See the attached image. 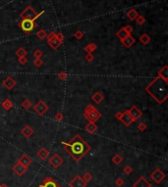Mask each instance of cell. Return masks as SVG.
Masks as SVG:
<instances>
[{
    "label": "cell",
    "instance_id": "obj_1",
    "mask_svg": "<svg viewBox=\"0 0 168 187\" xmlns=\"http://www.w3.org/2000/svg\"><path fill=\"white\" fill-rule=\"evenodd\" d=\"M62 146L64 151L67 152L75 162H80L91 149V145L80 134H76L67 143L62 142Z\"/></svg>",
    "mask_w": 168,
    "mask_h": 187
},
{
    "label": "cell",
    "instance_id": "obj_2",
    "mask_svg": "<svg viewBox=\"0 0 168 187\" xmlns=\"http://www.w3.org/2000/svg\"><path fill=\"white\" fill-rule=\"evenodd\" d=\"M168 80L156 77L145 87V91L158 104H163L168 98Z\"/></svg>",
    "mask_w": 168,
    "mask_h": 187
},
{
    "label": "cell",
    "instance_id": "obj_3",
    "mask_svg": "<svg viewBox=\"0 0 168 187\" xmlns=\"http://www.w3.org/2000/svg\"><path fill=\"white\" fill-rule=\"evenodd\" d=\"M44 13V11H41L40 13H38V12L34 10L32 6H27L23 11L20 14V17L22 18V20L26 19V20H32V21H36V19L39 18Z\"/></svg>",
    "mask_w": 168,
    "mask_h": 187
},
{
    "label": "cell",
    "instance_id": "obj_4",
    "mask_svg": "<svg viewBox=\"0 0 168 187\" xmlns=\"http://www.w3.org/2000/svg\"><path fill=\"white\" fill-rule=\"evenodd\" d=\"M19 28L22 29L26 34H29L34 29L36 28V21H32V20H22L19 23Z\"/></svg>",
    "mask_w": 168,
    "mask_h": 187
},
{
    "label": "cell",
    "instance_id": "obj_5",
    "mask_svg": "<svg viewBox=\"0 0 168 187\" xmlns=\"http://www.w3.org/2000/svg\"><path fill=\"white\" fill-rule=\"evenodd\" d=\"M149 177H150V179H152V180L154 181V183L160 184L165 179V177H166V174H165L160 169L157 168V169H155L154 171L149 174Z\"/></svg>",
    "mask_w": 168,
    "mask_h": 187
},
{
    "label": "cell",
    "instance_id": "obj_6",
    "mask_svg": "<svg viewBox=\"0 0 168 187\" xmlns=\"http://www.w3.org/2000/svg\"><path fill=\"white\" fill-rule=\"evenodd\" d=\"M48 163H49V165H50L51 167H52V168L58 169V168H60V167H61V165H63L64 160L62 159V157H61L60 155L55 153V154H53L50 158H49Z\"/></svg>",
    "mask_w": 168,
    "mask_h": 187
},
{
    "label": "cell",
    "instance_id": "obj_7",
    "mask_svg": "<svg viewBox=\"0 0 168 187\" xmlns=\"http://www.w3.org/2000/svg\"><path fill=\"white\" fill-rule=\"evenodd\" d=\"M48 109H49L48 105L46 104L44 101H43V100L38 101V102L34 106V112H36V114H38L39 116H43L44 114H46V113H47V111H48Z\"/></svg>",
    "mask_w": 168,
    "mask_h": 187
},
{
    "label": "cell",
    "instance_id": "obj_8",
    "mask_svg": "<svg viewBox=\"0 0 168 187\" xmlns=\"http://www.w3.org/2000/svg\"><path fill=\"white\" fill-rule=\"evenodd\" d=\"M84 117L86 120H88V122H95L96 120H98L101 118V113L97 109H95L93 112L88 113V114L84 113Z\"/></svg>",
    "mask_w": 168,
    "mask_h": 187
},
{
    "label": "cell",
    "instance_id": "obj_9",
    "mask_svg": "<svg viewBox=\"0 0 168 187\" xmlns=\"http://www.w3.org/2000/svg\"><path fill=\"white\" fill-rule=\"evenodd\" d=\"M86 183L81 175H76L72 180L69 182V186L70 187H86Z\"/></svg>",
    "mask_w": 168,
    "mask_h": 187
},
{
    "label": "cell",
    "instance_id": "obj_10",
    "mask_svg": "<svg viewBox=\"0 0 168 187\" xmlns=\"http://www.w3.org/2000/svg\"><path fill=\"white\" fill-rule=\"evenodd\" d=\"M12 171H13V173H15L17 176H23L28 171V168L17 162V164L14 165L13 168H12Z\"/></svg>",
    "mask_w": 168,
    "mask_h": 187
},
{
    "label": "cell",
    "instance_id": "obj_11",
    "mask_svg": "<svg viewBox=\"0 0 168 187\" xmlns=\"http://www.w3.org/2000/svg\"><path fill=\"white\" fill-rule=\"evenodd\" d=\"M128 113H129V115L131 116V118H132L134 122H137V120H139L143 115L142 111H141L137 106H132V107L128 110Z\"/></svg>",
    "mask_w": 168,
    "mask_h": 187
},
{
    "label": "cell",
    "instance_id": "obj_12",
    "mask_svg": "<svg viewBox=\"0 0 168 187\" xmlns=\"http://www.w3.org/2000/svg\"><path fill=\"white\" fill-rule=\"evenodd\" d=\"M2 84H3V86L6 88L7 90H12L15 86H16L17 82H16V80H14V78H12V77H7V78L3 80Z\"/></svg>",
    "mask_w": 168,
    "mask_h": 187
},
{
    "label": "cell",
    "instance_id": "obj_13",
    "mask_svg": "<svg viewBox=\"0 0 168 187\" xmlns=\"http://www.w3.org/2000/svg\"><path fill=\"white\" fill-rule=\"evenodd\" d=\"M133 187H152V183H150L145 176H141V177H139V179L133 184Z\"/></svg>",
    "mask_w": 168,
    "mask_h": 187
},
{
    "label": "cell",
    "instance_id": "obj_14",
    "mask_svg": "<svg viewBox=\"0 0 168 187\" xmlns=\"http://www.w3.org/2000/svg\"><path fill=\"white\" fill-rule=\"evenodd\" d=\"M39 187H60V185L52 177H45Z\"/></svg>",
    "mask_w": 168,
    "mask_h": 187
},
{
    "label": "cell",
    "instance_id": "obj_15",
    "mask_svg": "<svg viewBox=\"0 0 168 187\" xmlns=\"http://www.w3.org/2000/svg\"><path fill=\"white\" fill-rule=\"evenodd\" d=\"M120 122H122L125 126H129V125L132 124V122H134V120H133L131 116L129 115V113H128V110L123 112V115H122V118H121Z\"/></svg>",
    "mask_w": 168,
    "mask_h": 187
},
{
    "label": "cell",
    "instance_id": "obj_16",
    "mask_svg": "<svg viewBox=\"0 0 168 187\" xmlns=\"http://www.w3.org/2000/svg\"><path fill=\"white\" fill-rule=\"evenodd\" d=\"M36 156L38 157V159H40L41 161H45L47 160L49 157V151L45 147H41V148L38 149V151L36 152Z\"/></svg>",
    "mask_w": 168,
    "mask_h": 187
},
{
    "label": "cell",
    "instance_id": "obj_17",
    "mask_svg": "<svg viewBox=\"0 0 168 187\" xmlns=\"http://www.w3.org/2000/svg\"><path fill=\"white\" fill-rule=\"evenodd\" d=\"M21 133L24 137H26V138H29V137H32V135L34 134V129L31 125L27 124L21 129Z\"/></svg>",
    "mask_w": 168,
    "mask_h": 187
},
{
    "label": "cell",
    "instance_id": "obj_18",
    "mask_svg": "<svg viewBox=\"0 0 168 187\" xmlns=\"http://www.w3.org/2000/svg\"><path fill=\"white\" fill-rule=\"evenodd\" d=\"M135 42H136V39H135V37H133L131 34H129L127 37H125L124 39H122V40H121V43H122L126 48L132 47V45Z\"/></svg>",
    "mask_w": 168,
    "mask_h": 187
},
{
    "label": "cell",
    "instance_id": "obj_19",
    "mask_svg": "<svg viewBox=\"0 0 168 187\" xmlns=\"http://www.w3.org/2000/svg\"><path fill=\"white\" fill-rule=\"evenodd\" d=\"M18 163H20L21 165H23V166H25V167H27V168H28L29 165L33 163V160L29 158L28 155L24 154V155H22V156L18 159Z\"/></svg>",
    "mask_w": 168,
    "mask_h": 187
},
{
    "label": "cell",
    "instance_id": "obj_20",
    "mask_svg": "<svg viewBox=\"0 0 168 187\" xmlns=\"http://www.w3.org/2000/svg\"><path fill=\"white\" fill-rule=\"evenodd\" d=\"M63 42H61V41H59L57 38L53 37V38H50V39H47V44L49 46H50L51 48L53 49V50H57V49L60 47L61 45H62Z\"/></svg>",
    "mask_w": 168,
    "mask_h": 187
},
{
    "label": "cell",
    "instance_id": "obj_21",
    "mask_svg": "<svg viewBox=\"0 0 168 187\" xmlns=\"http://www.w3.org/2000/svg\"><path fill=\"white\" fill-rule=\"evenodd\" d=\"M103 99H104V96H103L102 93L99 92V91L93 93V96H91V100H93L95 104H100V103L103 101Z\"/></svg>",
    "mask_w": 168,
    "mask_h": 187
},
{
    "label": "cell",
    "instance_id": "obj_22",
    "mask_svg": "<svg viewBox=\"0 0 168 187\" xmlns=\"http://www.w3.org/2000/svg\"><path fill=\"white\" fill-rule=\"evenodd\" d=\"M97 129H98V127H97V125L95 124V122H88V124L85 126L86 131L90 132L91 134H93L95 132L97 131Z\"/></svg>",
    "mask_w": 168,
    "mask_h": 187
},
{
    "label": "cell",
    "instance_id": "obj_23",
    "mask_svg": "<svg viewBox=\"0 0 168 187\" xmlns=\"http://www.w3.org/2000/svg\"><path fill=\"white\" fill-rule=\"evenodd\" d=\"M157 77H160L162 78H165V80H168V66L164 65L162 69H160L157 73Z\"/></svg>",
    "mask_w": 168,
    "mask_h": 187
},
{
    "label": "cell",
    "instance_id": "obj_24",
    "mask_svg": "<svg viewBox=\"0 0 168 187\" xmlns=\"http://www.w3.org/2000/svg\"><path fill=\"white\" fill-rule=\"evenodd\" d=\"M138 16H139V13H138V11L135 8L130 9L129 11L127 12V17L130 21H135Z\"/></svg>",
    "mask_w": 168,
    "mask_h": 187
},
{
    "label": "cell",
    "instance_id": "obj_25",
    "mask_svg": "<svg viewBox=\"0 0 168 187\" xmlns=\"http://www.w3.org/2000/svg\"><path fill=\"white\" fill-rule=\"evenodd\" d=\"M1 106H2V108H3L4 110H6V111H9V110H11L12 108H13V102H12L11 100L9 99V98H6L3 102L1 103Z\"/></svg>",
    "mask_w": 168,
    "mask_h": 187
},
{
    "label": "cell",
    "instance_id": "obj_26",
    "mask_svg": "<svg viewBox=\"0 0 168 187\" xmlns=\"http://www.w3.org/2000/svg\"><path fill=\"white\" fill-rule=\"evenodd\" d=\"M112 163L115 165V166H120L121 164L123 163V157L121 156L120 154H115L114 156L112 157Z\"/></svg>",
    "mask_w": 168,
    "mask_h": 187
},
{
    "label": "cell",
    "instance_id": "obj_27",
    "mask_svg": "<svg viewBox=\"0 0 168 187\" xmlns=\"http://www.w3.org/2000/svg\"><path fill=\"white\" fill-rule=\"evenodd\" d=\"M139 40H140V42L142 44L147 45V44H149L150 42V36L147 33H143L142 35L140 36Z\"/></svg>",
    "mask_w": 168,
    "mask_h": 187
},
{
    "label": "cell",
    "instance_id": "obj_28",
    "mask_svg": "<svg viewBox=\"0 0 168 187\" xmlns=\"http://www.w3.org/2000/svg\"><path fill=\"white\" fill-rule=\"evenodd\" d=\"M128 35H129V33H128L127 31H125L124 28H121L119 31L116 33V36H117V37L120 39V41L122 40V39H124L125 37H127Z\"/></svg>",
    "mask_w": 168,
    "mask_h": 187
},
{
    "label": "cell",
    "instance_id": "obj_29",
    "mask_svg": "<svg viewBox=\"0 0 168 187\" xmlns=\"http://www.w3.org/2000/svg\"><path fill=\"white\" fill-rule=\"evenodd\" d=\"M96 48H97V46H96V44L95 43H93V42H91V43H88V45L85 47V51L86 52V54H88V53H93V51H95L96 50Z\"/></svg>",
    "mask_w": 168,
    "mask_h": 187
},
{
    "label": "cell",
    "instance_id": "obj_30",
    "mask_svg": "<svg viewBox=\"0 0 168 187\" xmlns=\"http://www.w3.org/2000/svg\"><path fill=\"white\" fill-rule=\"evenodd\" d=\"M27 54H28V52H27V50L24 47H20L19 49H17L16 52H15V55H16L18 58L27 57Z\"/></svg>",
    "mask_w": 168,
    "mask_h": 187
},
{
    "label": "cell",
    "instance_id": "obj_31",
    "mask_svg": "<svg viewBox=\"0 0 168 187\" xmlns=\"http://www.w3.org/2000/svg\"><path fill=\"white\" fill-rule=\"evenodd\" d=\"M32 107H33V103H32V101L29 99H25L22 102V108L24 110H29Z\"/></svg>",
    "mask_w": 168,
    "mask_h": 187
},
{
    "label": "cell",
    "instance_id": "obj_32",
    "mask_svg": "<svg viewBox=\"0 0 168 187\" xmlns=\"http://www.w3.org/2000/svg\"><path fill=\"white\" fill-rule=\"evenodd\" d=\"M36 36H38V39H40V40H43V39H45L46 36H47V33H46L44 29H39V31L36 33Z\"/></svg>",
    "mask_w": 168,
    "mask_h": 187
},
{
    "label": "cell",
    "instance_id": "obj_33",
    "mask_svg": "<svg viewBox=\"0 0 168 187\" xmlns=\"http://www.w3.org/2000/svg\"><path fill=\"white\" fill-rule=\"evenodd\" d=\"M83 179L86 181V183H88V182H91V180H93V174H91V173H88V171H86V173H85L83 174Z\"/></svg>",
    "mask_w": 168,
    "mask_h": 187
},
{
    "label": "cell",
    "instance_id": "obj_34",
    "mask_svg": "<svg viewBox=\"0 0 168 187\" xmlns=\"http://www.w3.org/2000/svg\"><path fill=\"white\" fill-rule=\"evenodd\" d=\"M136 23H137L139 26H143L145 23V19L144 16H142V15H139V16L137 17V19L135 20Z\"/></svg>",
    "mask_w": 168,
    "mask_h": 187
},
{
    "label": "cell",
    "instance_id": "obj_35",
    "mask_svg": "<svg viewBox=\"0 0 168 187\" xmlns=\"http://www.w3.org/2000/svg\"><path fill=\"white\" fill-rule=\"evenodd\" d=\"M33 63H34V67H36V68H40L41 66L43 65V61L41 60V59H38V58H34Z\"/></svg>",
    "mask_w": 168,
    "mask_h": 187
},
{
    "label": "cell",
    "instance_id": "obj_36",
    "mask_svg": "<svg viewBox=\"0 0 168 187\" xmlns=\"http://www.w3.org/2000/svg\"><path fill=\"white\" fill-rule=\"evenodd\" d=\"M84 35H85V33H84L82 31H77L74 33V37L76 39H78V40H81V39L84 37Z\"/></svg>",
    "mask_w": 168,
    "mask_h": 187
},
{
    "label": "cell",
    "instance_id": "obj_37",
    "mask_svg": "<svg viewBox=\"0 0 168 187\" xmlns=\"http://www.w3.org/2000/svg\"><path fill=\"white\" fill-rule=\"evenodd\" d=\"M137 127H138V130H139V131H141V132H144L145 130H147V124H145L144 122H140V124H138Z\"/></svg>",
    "mask_w": 168,
    "mask_h": 187
},
{
    "label": "cell",
    "instance_id": "obj_38",
    "mask_svg": "<svg viewBox=\"0 0 168 187\" xmlns=\"http://www.w3.org/2000/svg\"><path fill=\"white\" fill-rule=\"evenodd\" d=\"M123 173L125 174H127V175H129L133 173V168L131 166H126L124 167V169H123Z\"/></svg>",
    "mask_w": 168,
    "mask_h": 187
},
{
    "label": "cell",
    "instance_id": "obj_39",
    "mask_svg": "<svg viewBox=\"0 0 168 187\" xmlns=\"http://www.w3.org/2000/svg\"><path fill=\"white\" fill-rule=\"evenodd\" d=\"M43 55V51H41L40 49H36V50L34 51V58L41 59Z\"/></svg>",
    "mask_w": 168,
    "mask_h": 187
},
{
    "label": "cell",
    "instance_id": "obj_40",
    "mask_svg": "<svg viewBox=\"0 0 168 187\" xmlns=\"http://www.w3.org/2000/svg\"><path fill=\"white\" fill-rule=\"evenodd\" d=\"M124 184H125V180L123 178H121V177H118L115 180V185L117 187H121V186L124 185Z\"/></svg>",
    "mask_w": 168,
    "mask_h": 187
},
{
    "label": "cell",
    "instance_id": "obj_41",
    "mask_svg": "<svg viewBox=\"0 0 168 187\" xmlns=\"http://www.w3.org/2000/svg\"><path fill=\"white\" fill-rule=\"evenodd\" d=\"M58 78H60L61 80H65L67 78V73L65 71H61L58 73Z\"/></svg>",
    "mask_w": 168,
    "mask_h": 187
},
{
    "label": "cell",
    "instance_id": "obj_42",
    "mask_svg": "<svg viewBox=\"0 0 168 187\" xmlns=\"http://www.w3.org/2000/svg\"><path fill=\"white\" fill-rule=\"evenodd\" d=\"M96 108L93 105H88L85 108V111H84V113H86V114H88V113H91V112H93V110H95Z\"/></svg>",
    "mask_w": 168,
    "mask_h": 187
},
{
    "label": "cell",
    "instance_id": "obj_43",
    "mask_svg": "<svg viewBox=\"0 0 168 187\" xmlns=\"http://www.w3.org/2000/svg\"><path fill=\"white\" fill-rule=\"evenodd\" d=\"M85 59H86V62L91 63V62H93V61L95 60V56L93 55V53H88V54H86V55Z\"/></svg>",
    "mask_w": 168,
    "mask_h": 187
},
{
    "label": "cell",
    "instance_id": "obj_44",
    "mask_svg": "<svg viewBox=\"0 0 168 187\" xmlns=\"http://www.w3.org/2000/svg\"><path fill=\"white\" fill-rule=\"evenodd\" d=\"M54 119H55L56 122H61V120H63V119H64V116H63L62 113L59 112V113H57V114L55 115Z\"/></svg>",
    "mask_w": 168,
    "mask_h": 187
},
{
    "label": "cell",
    "instance_id": "obj_45",
    "mask_svg": "<svg viewBox=\"0 0 168 187\" xmlns=\"http://www.w3.org/2000/svg\"><path fill=\"white\" fill-rule=\"evenodd\" d=\"M54 37L57 38L59 41H61V42H63V40H64V34L62 33H55V35H54Z\"/></svg>",
    "mask_w": 168,
    "mask_h": 187
},
{
    "label": "cell",
    "instance_id": "obj_46",
    "mask_svg": "<svg viewBox=\"0 0 168 187\" xmlns=\"http://www.w3.org/2000/svg\"><path fill=\"white\" fill-rule=\"evenodd\" d=\"M27 62H28V58H27V57H20V58H18V63L20 64V65L24 66L25 64H27Z\"/></svg>",
    "mask_w": 168,
    "mask_h": 187
},
{
    "label": "cell",
    "instance_id": "obj_47",
    "mask_svg": "<svg viewBox=\"0 0 168 187\" xmlns=\"http://www.w3.org/2000/svg\"><path fill=\"white\" fill-rule=\"evenodd\" d=\"M123 28L125 29V31H127V33H129V34L132 33V31H133V27L132 26H130V24H127V26L123 27Z\"/></svg>",
    "mask_w": 168,
    "mask_h": 187
},
{
    "label": "cell",
    "instance_id": "obj_48",
    "mask_svg": "<svg viewBox=\"0 0 168 187\" xmlns=\"http://www.w3.org/2000/svg\"><path fill=\"white\" fill-rule=\"evenodd\" d=\"M122 115H123V113H121V112H117L115 114V118L117 119L118 120H121V118H122Z\"/></svg>",
    "mask_w": 168,
    "mask_h": 187
},
{
    "label": "cell",
    "instance_id": "obj_49",
    "mask_svg": "<svg viewBox=\"0 0 168 187\" xmlns=\"http://www.w3.org/2000/svg\"><path fill=\"white\" fill-rule=\"evenodd\" d=\"M54 35H55V33H54V31H50V33H47V36H46V38H47V39L53 38Z\"/></svg>",
    "mask_w": 168,
    "mask_h": 187
},
{
    "label": "cell",
    "instance_id": "obj_50",
    "mask_svg": "<svg viewBox=\"0 0 168 187\" xmlns=\"http://www.w3.org/2000/svg\"><path fill=\"white\" fill-rule=\"evenodd\" d=\"M0 187H8L6 184H0Z\"/></svg>",
    "mask_w": 168,
    "mask_h": 187
}]
</instances>
